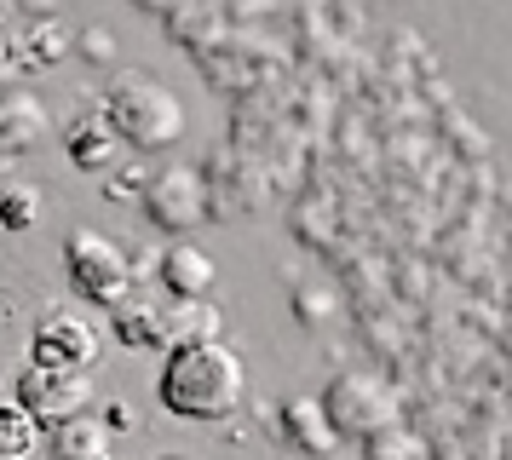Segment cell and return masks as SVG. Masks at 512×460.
Listing matches in <instances>:
<instances>
[{"mask_svg": "<svg viewBox=\"0 0 512 460\" xmlns=\"http://www.w3.org/2000/svg\"><path fill=\"white\" fill-rule=\"evenodd\" d=\"M29 12H52V0H24Z\"/></svg>", "mask_w": 512, "mask_h": 460, "instance_id": "44dd1931", "label": "cell"}, {"mask_svg": "<svg viewBox=\"0 0 512 460\" xmlns=\"http://www.w3.org/2000/svg\"><path fill=\"white\" fill-rule=\"evenodd\" d=\"M116 127L104 121V110H81L70 115V127H64V156H70L75 173H87V179H104L110 167H116Z\"/></svg>", "mask_w": 512, "mask_h": 460, "instance_id": "30bf717a", "label": "cell"}, {"mask_svg": "<svg viewBox=\"0 0 512 460\" xmlns=\"http://www.w3.org/2000/svg\"><path fill=\"white\" fill-rule=\"evenodd\" d=\"M225 334V311L213 299H167L162 305V351L196 340H219Z\"/></svg>", "mask_w": 512, "mask_h": 460, "instance_id": "8fae6325", "label": "cell"}, {"mask_svg": "<svg viewBox=\"0 0 512 460\" xmlns=\"http://www.w3.org/2000/svg\"><path fill=\"white\" fill-rule=\"evenodd\" d=\"M12 403H18L41 432H52V426H64V420L93 409V380H87V374H52V368L24 363L12 374Z\"/></svg>", "mask_w": 512, "mask_h": 460, "instance_id": "5b68a950", "label": "cell"}, {"mask_svg": "<svg viewBox=\"0 0 512 460\" xmlns=\"http://www.w3.org/2000/svg\"><path fill=\"white\" fill-rule=\"evenodd\" d=\"M271 426H277L282 437V449H294V455L305 460H323L334 455V426H328V414L317 397H288V403H277V414H271Z\"/></svg>", "mask_w": 512, "mask_h": 460, "instance_id": "9c48e42d", "label": "cell"}, {"mask_svg": "<svg viewBox=\"0 0 512 460\" xmlns=\"http://www.w3.org/2000/svg\"><path fill=\"white\" fill-rule=\"evenodd\" d=\"M98 357V328L81 311H47L29 334V363L52 374H87Z\"/></svg>", "mask_w": 512, "mask_h": 460, "instance_id": "52a82bcc", "label": "cell"}, {"mask_svg": "<svg viewBox=\"0 0 512 460\" xmlns=\"http://www.w3.org/2000/svg\"><path fill=\"white\" fill-rule=\"evenodd\" d=\"M144 219L162 230V236H190L208 213V190H202V173L185 167V161H167L162 173H150L139 190Z\"/></svg>", "mask_w": 512, "mask_h": 460, "instance_id": "8992f818", "label": "cell"}, {"mask_svg": "<svg viewBox=\"0 0 512 460\" xmlns=\"http://www.w3.org/2000/svg\"><path fill=\"white\" fill-rule=\"evenodd\" d=\"M98 420H104V432H133V426H139V420H133V409H127L121 397H110V403L98 409Z\"/></svg>", "mask_w": 512, "mask_h": 460, "instance_id": "ac0fdd59", "label": "cell"}, {"mask_svg": "<svg viewBox=\"0 0 512 460\" xmlns=\"http://www.w3.org/2000/svg\"><path fill=\"white\" fill-rule=\"evenodd\" d=\"M328 305H334V299L328 294H311V288H300V322L305 328H317V322H323V311Z\"/></svg>", "mask_w": 512, "mask_h": 460, "instance_id": "d6986e66", "label": "cell"}, {"mask_svg": "<svg viewBox=\"0 0 512 460\" xmlns=\"http://www.w3.org/2000/svg\"><path fill=\"white\" fill-rule=\"evenodd\" d=\"M357 449H363V460H420V437L409 432L403 420H392V426L369 432Z\"/></svg>", "mask_w": 512, "mask_h": 460, "instance_id": "5bb4252c", "label": "cell"}, {"mask_svg": "<svg viewBox=\"0 0 512 460\" xmlns=\"http://www.w3.org/2000/svg\"><path fill=\"white\" fill-rule=\"evenodd\" d=\"M52 460H93V455H110V432L98 414H75L64 426H52Z\"/></svg>", "mask_w": 512, "mask_h": 460, "instance_id": "4fadbf2b", "label": "cell"}, {"mask_svg": "<svg viewBox=\"0 0 512 460\" xmlns=\"http://www.w3.org/2000/svg\"><path fill=\"white\" fill-rule=\"evenodd\" d=\"M35 437H41V426H35L18 403H0V455H18V460H24L29 449H35Z\"/></svg>", "mask_w": 512, "mask_h": 460, "instance_id": "2e32d148", "label": "cell"}, {"mask_svg": "<svg viewBox=\"0 0 512 460\" xmlns=\"http://www.w3.org/2000/svg\"><path fill=\"white\" fill-rule=\"evenodd\" d=\"M162 460H185V455H162Z\"/></svg>", "mask_w": 512, "mask_h": 460, "instance_id": "7402d4cb", "label": "cell"}, {"mask_svg": "<svg viewBox=\"0 0 512 460\" xmlns=\"http://www.w3.org/2000/svg\"><path fill=\"white\" fill-rule=\"evenodd\" d=\"M110 334H116L127 351H162V305L139 299V288L127 299L110 305Z\"/></svg>", "mask_w": 512, "mask_h": 460, "instance_id": "7c38bea8", "label": "cell"}, {"mask_svg": "<svg viewBox=\"0 0 512 460\" xmlns=\"http://www.w3.org/2000/svg\"><path fill=\"white\" fill-rule=\"evenodd\" d=\"M156 282H162L167 299H208L213 282H219V265H213V253L196 248L190 236H173V242L156 253Z\"/></svg>", "mask_w": 512, "mask_h": 460, "instance_id": "ba28073f", "label": "cell"}, {"mask_svg": "<svg viewBox=\"0 0 512 460\" xmlns=\"http://www.w3.org/2000/svg\"><path fill=\"white\" fill-rule=\"evenodd\" d=\"M317 403H323L334 437H346V443H363L369 432H380V426L403 420L397 391L386 386L380 374H369V368H340V374L323 386V397H317Z\"/></svg>", "mask_w": 512, "mask_h": 460, "instance_id": "277c9868", "label": "cell"}, {"mask_svg": "<svg viewBox=\"0 0 512 460\" xmlns=\"http://www.w3.org/2000/svg\"><path fill=\"white\" fill-rule=\"evenodd\" d=\"M93 460H110V455H93Z\"/></svg>", "mask_w": 512, "mask_h": 460, "instance_id": "603a6c76", "label": "cell"}, {"mask_svg": "<svg viewBox=\"0 0 512 460\" xmlns=\"http://www.w3.org/2000/svg\"><path fill=\"white\" fill-rule=\"evenodd\" d=\"M81 46H87V58H110V52H116V41H110V29H87V35H81Z\"/></svg>", "mask_w": 512, "mask_h": 460, "instance_id": "ffe728a7", "label": "cell"}, {"mask_svg": "<svg viewBox=\"0 0 512 460\" xmlns=\"http://www.w3.org/2000/svg\"><path fill=\"white\" fill-rule=\"evenodd\" d=\"M64 282H70L75 299L104 305V311L139 288L127 248H121L116 236H104V230H70L64 236Z\"/></svg>", "mask_w": 512, "mask_h": 460, "instance_id": "3957f363", "label": "cell"}, {"mask_svg": "<svg viewBox=\"0 0 512 460\" xmlns=\"http://www.w3.org/2000/svg\"><path fill=\"white\" fill-rule=\"evenodd\" d=\"M248 397V368H242V351L219 340H196V345H173L162 357V374H156V403L162 414L185 420V426H219L231 420Z\"/></svg>", "mask_w": 512, "mask_h": 460, "instance_id": "6da1fadb", "label": "cell"}, {"mask_svg": "<svg viewBox=\"0 0 512 460\" xmlns=\"http://www.w3.org/2000/svg\"><path fill=\"white\" fill-rule=\"evenodd\" d=\"M144 179H150V173H144L139 161H133V167H116V173H110V184H104V196H110V202H139Z\"/></svg>", "mask_w": 512, "mask_h": 460, "instance_id": "e0dca14e", "label": "cell"}, {"mask_svg": "<svg viewBox=\"0 0 512 460\" xmlns=\"http://www.w3.org/2000/svg\"><path fill=\"white\" fill-rule=\"evenodd\" d=\"M98 110L116 127L121 144H133L139 156L173 150V144L185 138V104H179V92L167 87V81H156L150 69L116 75V81L104 87V98H98Z\"/></svg>", "mask_w": 512, "mask_h": 460, "instance_id": "7a4b0ae2", "label": "cell"}, {"mask_svg": "<svg viewBox=\"0 0 512 460\" xmlns=\"http://www.w3.org/2000/svg\"><path fill=\"white\" fill-rule=\"evenodd\" d=\"M0 225L6 230L41 225V190H35V184H0Z\"/></svg>", "mask_w": 512, "mask_h": 460, "instance_id": "9a60e30c", "label": "cell"}]
</instances>
